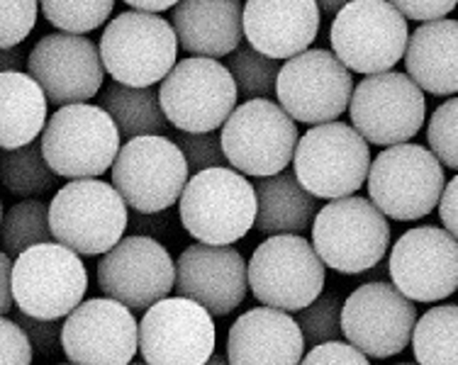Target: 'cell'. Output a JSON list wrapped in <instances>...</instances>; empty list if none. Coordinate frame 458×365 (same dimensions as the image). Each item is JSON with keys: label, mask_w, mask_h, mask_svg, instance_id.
I'll use <instances>...</instances> for the list:
<instances>
[{"label": "cell", "mask_w": 458, "mask_h": 365, "mask_svg": "<svg viewBox=\"0 0 458 365\" xmlns=\"http://www.w3.org/2000/svg\"><path fill=\"white\" fill-rule=\"evenodd\" d=\"M256 187L244 173L227 166L205 169L188 180L178 200L185 232L203 244L229 246L244 239L256 224Z\"/></svg>", "instance_id": "cell-1"}, {"label": "cell", "mask_w": 458, "mask_h": 365, "mask_svg": "<svg viewBox=\"0 0 458 365\" xmlns=\"http://www.w3.org/2000/svg\"><path fill=\"white\" fill-rule=\"evenodd\" d=\"M178 45L168 20L157 12L130 10L107 22L98 46L110 79L132 88H151L174 71Z\"/></svg>", "instance_id": "cell-2"}, {"label": "cell", "mask_w": 458, "mask_h": 365, "mask_svg": "<svg viewBox=\"0 0 458 365\" xmlns=\"http://www.w3.org/2000/svg\"><path fill=\"white\" fill-rule=\"evenodd\" d=\"M54 241L79 256H103L123 241L130 224L127 200L110 183L98 178L71 180L49 205Z\"/></svg>", "instance_id": "cell-3"}, {"label": "cell", "mask_w": 458, "mask_h": 365, "mask_svg": "<svg viewBox=\"0 0 458 365\" xmlns=\"http://www.w3.org/2000/svg\"><path fill=\"white\" fill-rule=\"evenodd\" d=\"M312 246L336 273L359 276L388 253L390 224L369 197H336L312 222Z\"/></svg>", "instance_id": "cell-4"}, {"label": "cell", "mask_w": 458, "mask_h": 365, "mask_svg": "<svg viewBox=\"0 0 458 365\" xmlns=\"http://www.w3.org/2000/svg\"><path fill=\"white\" fill-rule=\"evenodd\" d=\"M120 127L106 107L76 103L59 107L42 134V152L62 178L83 180L113 169L120 153Z\"/></svg>", "instance_id": "cell-5"}, {"label": "cell", "mask_w": 458, "mask_h": 365, "mask_svg": "<svg viewBox=\"0 0 458 365\" xmlns=\"http://www.w3.org/2000/svg\"><path fill=\"white\" fill-rule=\"evenodd\" d=\"M369 195L395 222H414L441 203L444 163L420 144H395L380 152L369 170Z\"/></svg>", "instance_id": "cell-6"}, {"label": "cell", "mask_w": 458, "mask_h": 365, "mask_svg": "<svg viewBox=\"0 0 458 365\" xmlns=\"http://www.w3.org/2000/svg\"><path fill=\"white\" fill-rule=\"evenodd\" d=\"M327 263L300 234H276L259 244L249 261V287L256 300L283 312H300L325 290Z\"/></svg>", "instance_id": "cell-7"}, {"label": "cell", "mask_w": 458, "mask_h": 365, "mask_svg": "<svg viewBox=\"0 0 458 365\" xmlns=\"http://www.w3.org/2000/svg\"><path fill=\"white\" fill-rule=\"evenodd\" d=\"M220 137L229 166L254 178L288 169L300 142L295 120L268 98L242 103L222 125Z\"/></svg>", "instance_id": "cell-8"}, {"label": "cell", "mask_w": 458, "mask_h": 365, "mask_svg": "<svg viewBox=\"0 0 458 365\" xmlns=\"http://www.w3.org/2000/svg\"><path fill=\"white\" fill-rule=\"evenodd\" d=\"M407 42V18L390 0H352L329 27V45L336 59L366 76L393 71L405 59Z\"/></svg>", "instance_id": "cell-9"}, {"label": "cell", "mask_w": 458, "mask_h": 365, "mask_svg": "<svg viewBox=\"0 0 458 365\" xmlns=\"http://www.w3.org/2000/svg\"><path fill=\"white\" fill-rule=\"evenodd\" d=\"M370 149L361 132L339 120L315 125L300 137L293 170L315 197L353 195L369 180Z\"/></svg>", "instance_id": "cell-10"}, {"label": "cell", "mask_w": 458, "mask_h": 365, "mask_svg": "<svg viewBox=\"0 0 458 365\" xmlns=\"http://www.w3.org/2000/svg\"><path fill=\"white\" fill-rule=\"evenodd\" d=\"M89 290V270L76 251L64 244H37L13 263L15 304L37 319L69 317Z\"/></svg>", "instance_id": "cell-11"}, {"label": "cell", "mask_w": 458, "mask_h": 365, "mask_svg": "<svg viewBox=\"0 0 458 365\" xmlns=\"http://www.w3.org/2000/svg\"><path fill=\"white\" fill-rule=\"evenodd\" d=\"M237 80L225 63L191 56L161 80L164 115L181 132H215L237 110Z\"/></svg>", "instance_id": "cell-12"}, {"label": "cell", "mask_w": 458, "mask_h": 365, "mask_svg": "<svg viewBox=\"0 0 458 365\" xmlns=\"http://www.w3.org/2000/svg\"><path fill=\"white\" fill-rule=\"evenodd\" d=\"M191 180L183 149L161 134L134 137L113 163V186L137 212H166Z\"/></svg>", "instance_id": "cell-13"}, {"label": "cell", "mask_w": 458, "mask_h": 365, "mask_svg": "<svg viewBox=\"0 0 458 365\" xmlns=\"http://www.w3.org/2000/svg\"><path fill=\"white\" fill-rule=\"evenodd\" d=\"M276 95L295 122L312 127L335 122L352 103V69H346L335 52L308 49L283 63Z\"/></svg>", "instance_id": "cell-14"}, {"label": "cell", "mask_w": 458, "mask_h": 365, "mask_svg": "<svg viewBox=\"0 0 458 365\" xmlns=\"http://www.w3.org/2000/svg\"><path fill=\"white\" fill-rule=\"evenodd\" d=\"M349 117L369 144H405L424 125V90L414 83L410 73H370L353 88Z\"/></svg>", "instance_id": "cell-15"}, {"label": "cell", "mask_w": 458, "mask_h": 365, "mask_svg": "<svg viewBox=\"0 0 458 365\" xmlns=\"http://www.w3.org/2000/svg\"><path fill=\"white\" fill-rule=\"evenodd\" d=\"M98 286L134 312H147L176 287V263L154 236L132 234L98 261Z\"/></svg>", "instance_id": "cell-16"}, {"label": "cell", "mask_w": 458, "mask_h": 365, "mask_svg": "<svg viewBox=\"0 0 458 365\" xmlns=\"http://www.w3.org/2000/svg\"><path fill=\"white\" fill-rule=\"evenodd\" d=\"M417 327L414 303L390 283L376 280L356 287L342 310V334L370 358H390L412 344Z\"/></svg>", "instance_id": "cell-17"}, {"label": "cell", "mask_w": 458, "mask_h": 365, "mask_svg": "<svg viewBox=\"0 0 458 365\" xmlns=\"http://www.w3.org/2000/svg\"><path fill=\"white\" fill-rule=\"evenodd\" d=\"M140 353L149 365H205L215 356V321L203 304L166 297L140 324Z\"/></svg>", "instance_id": "cell-18"}, {"label": "cell", "mask_w": 458, "mask_h": 365, "mask_svg": "<svg viewBox=\"0 0 458 365\" xmlns=\"http://www.w3.org/2000/svg\"><path fill=\"white\" fill-rule=\"evenodd\" d=\"M388 273L412 303L446 300L458 290V239L449 229L414 227L395 241Z\"/></svg>", "instance_id": "cell-19"}, {"label": "cell", "mask_w": 458, "mask_h": 365, "mask_svg": "<svg viewBox=\"0 0 458 365\" xmlns=\"http://www.w3.org/2000/svg\"><path fill=\"white\" fill-rule=\"evenodd\" d=\"M62 344L73 365H130L140 351V324L127 304L96 297L64 319Z\"/></svg>", "instance_id": "cell-20"}, {"label": "cell", "mask_w": 458, "mask_h": 365, "mask_svg": "<svg viewBox=\"0 0 458 365\" xmlns=\"http://www.w3.org/2000/svg\"><path fill=\"white\" fill-rule=\"evenodd\" d=\"M27 71L45 88L56 107L89 103L103 88L106 63L96 46L83 35L54 32L45 35L27 56Z\"/></svg>", "instance_id": "cell-21"}, {"label": "cell", "mask_w": 458, "mask_h": 365, "mask_svg": "<svg viewBox=\"0 0 458 365\" xmlns=\"http://www.w3.org/2000/svg\"><path fill=\"white\" fill-rule=\"evenodd\" d=\"M174 290L203 304L212 317H227L251 290L249 266L232 246L198 241L178 256Z\"/></svg>", "instance_id": "cell-22"}, {"label": "cell", "mask_w": 458, "mask_h": 365, "mask_svg": "<svg viewBox=\"0 0 458 365\" xmlns=\"http://www.w3.org/2000/svg\"><path fill=\"white\" fill-rule=\"evenodd\" d=\"M319 32L318 0H247L244 37L271 59L308 52Z\"/></svg>", "instance_id": "cell-23"}, {"label": "cell", "mask_w": 458, "mask_h": 365, "mask_svg": "<svg viewBox=\"0 0 458 365\" xmlns=\"http://www.w3.org/2000/svg\"><path fill=\"white\" fill-rule=\"evenodd\" d=\"M305 336L298 319L276 307H256L239 317L227 336L232 365H300Z\"/></svg>", "instance_id": "cell-24"}, {"label": "cell", "mask_w": 458, "mask_h": 365, "mask_svg": "<svg viewBox=\"0 0 458 365\" xmlns=\"http://www.w3.org/2000/svg\"><path fill=\"white\" fill-rule=\"evenodd\" d=\"M171 25L185 52L220 59L242 46L244 5L242 0H181L171 12Z\"/></svg>", "instance_id": "cell-25"}, {"label": "cell", "mask_w": 458, "mask_h": 365, "mask_svg": "<svg viewBox=\"0 0 458 365\" xmlns=\"http://www.w3.org/2000/svg\"><path fill=\"white\" fill-rule=\"evenodd\" d=\"M407 73L434 95L458 93V22L432 20L410 35L405 52Z\"/></svg>", "instance_id": "cell-26"}, {"label": "cell", "mask_w": 458, "mask_h": 365, "mask_svg": "<svg viewBox=\"0 0 458 365\" xmlns=\"http://www.w3.org/2000/svg\"><path fill=\"white\" fill-rule=\"evenodd\" d=\"M49 98L30 73H0V146L3 152L32 144L49 122Z\"/></svg>", "instance_id": "cell-27"}, {"label": "cell", "mask_w": 458, "mask_h": 365, "mask_svg": "<svg viewBox=\"0 0 458 365\" xmlns=\"http://www.w3.org/2000/svg\"><path fill=\"white\" fill-rule=\"evenodd\" d=\"M256 229L261 234H302L318 217V197L302 187L295 170H281L256 183Z\"/></svg>", "instance_id": "cell-28"}, {"label": "cell", "mask_w": 458, "mask_h": 365, "mask_svg": "<svg viewBox=\"0 0 458 365\" xmlns=\"http://www.w3.org/2000/svg\"><path fill=\"white\" fill-rule=\"evenodd\" d=\"M103 107H106L114 125L120 127V134L127 139L147 137V134H161L166 129L168 120L161 107L159 90L154 88H132L124 83H110L103 90Z\"/></svg>", "instance_id": "cell-29"}, {"label": "cell", "mask_w": 458, "mask_h": 365, "mask_svg": "<svg viewBox=\"0 0 458 365\" xmlns=\"http://www.w3.org/2000/svg\"><path fill=\"white\" fill-rule=\"evenodd\" d=\"M412 351L420 365H458V304L432 307L417 319Z\"/></svg>", "instance_id": "cell-30"}, {"label": "cell", "mask_w": 458, "mask_h": 365, "mask_svg": "<svg viewBox=\"0 0 458 365\" xmlns=\"http://www.w3.org/2000/svg\"><path fill=\"white\" fill-rule=\"evenodd\" d=\"M3 186L13 195H45L54 190L59 173L49 166L42 142H32L20 149L3 152Z\"/></svg>", "instance_id": "cell-31"}, {"label": "cell", "mask_w": 458, "mask_h": 365, "mask_svg": "<svg viewBox=\"0 0 458 365\" xmlns=\"http://www.w3.org/2000/svg\"><path fill=\"white\" fill-rule=\"evenodd\" d=\"M54 239L49 207L39 200H22L3 217V251L18 259L37 244Z\"/></svg>", "instance_id": "cell-32"}, {"label": "cell", "mask_w": 458, "mask_h": 365, "mask_svg": "<svg viewBox=\"0 0 458 365\" xmlns=\"http://www.w3.org/2000/svg\"><path fill=\"white\" fill-rule=\"evenodd\" d=\"M227 69L237 80L239 93L249 100L274 98L278 83V59L266 56L251 45H242L237 52L229 54Z\"/></svg>", "instance_id": "cell-33"}, {"label": "cell", "mask_w": 458, "mask_h": 365, "mask_svg": "<svg viewBox=\"0 0 458 365\" xmlns=\"http://www.w3.org/2000/svg\"><path fill=\"white\" fill-rule=\"evenodd\" d=\"M39 5L56 29L86 35L110 18L114 0H39Z\"/></svg>", "instance_id": "cell-34"}, {"label": "cell", "mask_w": 458, "mask_h": 365, "mask_svg": "<svg viewBox=\"0 0 458 365\" xmlns=\"http://www.w3.org/2000/svg\"><path fill=\"white\" fill-rule=\"evenodd\" d=\"M344 303L339 294H319L318 300L298 312V324L305 336V346L315 348L327 341H339L342 334Z\"/></svg>", "instance_id": "cell-35"}, {"label": "cell", "mask_w": 458, "mask_h": 365, "mask_svg": "<svg viewBox=\"0 0 458 365\" xmlns=\"http://www.w3.org/2000/svg\"><path fill=\"white\" fill-rule=\"evenodd\" d=\"M427 142L434 156L451 170H458V98L441 103L427 125Z\"/></svg>", "instance_id": "cell-36"}, {"label": "cell", "mask_w": 458, "mask_h": 365, "mask_svg": "<svg viewBox=\"0 0 458 365\" xmlns=\"http://www.w3.org/2000/svg\"><path fill=\"white\" fill-rule=\"evenodd\" d=\"M178 146L183 149L185 161L191 176L205 169H217L225 166V149H222V137L215 132H181L178 134Z\"/></svg>", "instance_id": "cell-37"}, {"label": "cell", "mask_w": 458, "mask_h": 365, "mask_svg": "<svg viewBox=\"0 0 458 365\" xmlns=\"http://www.w3.org/2000/svg\"><path fill=\"white\" fill-rule=\"evenodd\" d=\"M0 5H3L0 46L10 49V46H18L35 29L39 0H0Z\"/></svg>", "instance_id": "cell-38"}, {"label": "cell", "mask_w": 458, "mask_h": 365, "mask_svg": "<svg viewBox=\"0 0 458 365\" xmlns=\"http://www.w3.org/2000/svg\"><path fill=\"white\" fill-rule=\"evenodd\" d=\"M13 319L25 329V334L32 341V346H35V351L42 358H54L64 351L62 319H37V317H30L22 310H18Z\"/></svg>", "instance_id": "cell-39"}, {"label": "cell", "mask_w": 458, "mask_h": 365, "mask_svg": "<svg viewBox=\"0 0 458 365\" xmlns=\"http://www.w3.org/2000/svg\"><path fill=\"white\" fill-rule=\"evenodd\" d=\"M35 346L15 319H0V356L3 365H32Z\"/></svg>", "instance_id": "cell-40"}, {"label": "cell", "mask_w": 458, "mask_h": 365, "mask_svg": "<svg viewBox=\"0 0 458 365\" xmlns=\"http://www.w3.org/2000/svg\"><path fill=\"white\" fill-rule=\"evenodd\" d=\"M300 365H370L363 351L353 344H342V341H327L319 346L310 348L308 356L302 358Z\"/></svg>", "instance_id": "cell-41"}, {"label": "cell", "mask_w": 458, "mask_h": 365, "mask_svg": "<svg viewBox=\"0 0 458 365\" xmlns=\"http://www.w3.org/2000/svg\"><path fill=\"white\" fill-rule=\"evenodd\" d=\"M407 20L417 22H432L449 15L456 8L458 0H390Z\"/></svg>", "instance_id": "cell-42"}, {"label": "cell", "mask_w": 458, "mask_h": 365, "mask_svg": "<svg viewBox=\"0 0 458 365\" xmlns=\"http://www.w3.org/2000/svg\"><path fill=\"white\" fill-rule=\"evenodd\" d=\"M439 217L444 227L458 239V176H454L444 187V195H441L439 203Z\"/></svg>", "instance_id": "cell-43"}, {"label": "cell", "mask_w": 458, "mask_h": 365, "mask_svg": "<svg viewBox=\"0 0 458 365\" xmlns=\"http://www.w3.org/2000/svg\"><path fill=\"white\" fill-rule=\"evenodd\" d=\"M13 263L10 253H0V312H10V307L15 303V294H13Z\"/></svg>", "instance_id": "cell-44"}, {"label": "cell", "mask_w": 458, "mask_h": 365, "mask_svg": "<svg viewBox=\"0 0 458 365\" xmlns=\"http://www.w3.org/2000/svg\"><path fill=\"white\" fill-rule=\"evenodd\" d=\"M137 212V210H134ZM134 232L141 234V236H157V234L166 232L168 227V214H157V212H137L132 220Z\"/></svg>", "instance_id": "cell-45"}, {"label": "cell", "mask_w": 458, "mask_h": 365, "mask_svg": "<svg viewBox=\"0 0 458 365\" xmlns=\"http://www.w3.org/2000/svg\"><path fill=\"white\" fill-rule=\"evenodd\" d=\"M130 8L144 10V12H164L168 8H176L181 0H124Z\"/></svg>", "instance_id": "cell-46"}, {"label": "cell", "mask_w": 458, "mask_h": 365, "mask_svg": "<svg viewBox=\"0 0 458 365\" xmlns=\"http://www.w3.org/2000/svg\"><path fill=\"white\" fill-rule=\"evenodd\" d=\"M20 62H22V54L18 52V46L3 49V54H0V69L3 71H18Z\"/></svg>", "instance_id": "cell-47"}, {"label": "cell", "mask_w": 458, "mask_h": 365, "mask_svg": "<svg viewBox=\"0 0 458 365\" xmlns=\"http://www.w3.org/2000/svg\"><path fill=\"white\" fill-rule=\"evenodd\" d=\"M318 3L322 12H327V15H336V12H339L344 5H349L352 0H318Z\"/></svg>", "instance_id": "cell-48"}, {"label": "cell", "mask_w": 458, "mask_h": 365, "mask_svg": "<svg viewBox=\"0 0 458 365\" xmlns=\"http://www.w3.org/2000/svg\"><path fill=\"white\" fill-rule=\"evenodd\" d=\"M205 365H232V363H229V358H225V356H212Z\"/></svg>", "instance_id": "cell-49"}, {"label": "cell", "mask_w": 458, "mask_h": 365, "mask_svg": "<svg viewBox=\"0 0 458 365\" xmlns=\"http://www.w3.org/2000/svg\"><path fill=\"white\" fill-rule=\"evenodd\" d=\"M130 365H149V363H130Z\"/></svg>", "instance_id": "cell-50"}, {"label": "cell", "mask_w": 458, "mask_h": 365, "mask_svg": "<svg viewBox=\"0 0 458 365\" xmlns=\"http://www.w3.org/2000/svg\"><path fill=\"white\" fill-rule=\"evenodd\" d=\"M400 365H414V363H400ZM417 365H420V363H417Z\"/></svg>", "instance_id": "cell-51"}]
</instances>
